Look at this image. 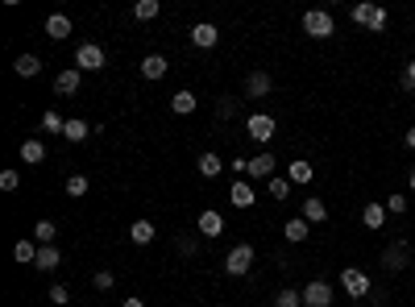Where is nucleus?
Returning a JSON list of instances; mask_svg holds the SVG:
<instances>
[{
  "instance_id": "obj_1",
  "label": "nucleus",
  "mask_w": 415,
  "mask_h": 307,
  "mask_svg": "<svg viewBox=\"0 0 415 307\" xmlns=\"http://www.w3.org/2000/svg\"><path fill=\"white\" fill-rule=\"evenodd\" d=\"M349 17H353V25H366L369 34H382V30L390 25V17H386V8H378V4H369V0H362V4H353V8H349Z\"/></svg>"
},
{
  "instance_id": "obj_2",
  "label": "nucleus",
  "mask_w": 415,
  "mask_h": 307,
  "mask_svg": "<svg viewBox=\"0 0 415 307\" xmlns=\"http://www.w3.org/2000/svg\"><path fill=\"white\" fill-rule=\"evenodd\" d=\"M253 258H258V254H253V245H245V241H241V245H232L229 258H225V274H232V278H245V274L253 270Z\"/></svg>"
},
{
  "instance_id": "obj_3",
  "label": "nucleus",
  "mask_w": 415,
  "mask_h": 307,
  "mask_svg": "<svg viewBox=\"0 0 415 307\" xmlns=\"http://www.w3.org/2000/svg\"><path fill=\"white\" fill-rule=\"evenodd\" d=\"M303 34H308V38H332V34H336L332 13H324V8H308V13H303Z\"/></svg>"
},
{
  "instance_id": "obj_4",
  "label": "nucleus",
  "mask_w": 415,
  "mask_h": 307,
  "mask_svg": "<svg viewBox=\"0 0 415 307\" xmlns=\"http://www.w3.org/2000/svg\"><path fill=\"white\" fill-rule=\"evenodd\" d=\"M75 67L79 71H104L108 67V54H104V46H95V42H84L79 50H75Z\"/></svg>"
},
{
  "instance_id": "obj_5",
  "label": "nucleus",
  "mask_w": 415,
  "mask_h": 307,
  "mask_svg": "<svg viewBox=\"0 0 415 307\" xmlns=\"http://www.w3.org/2000/svg\"><path fill=\"white\" fill-rule=\"evenodd\" d=\"M341 287L349 291V299H366L374 282H369L366 270H357V266H345V270H341Z\"/></svg>"
},
{
  "instance_id": "obj_6",
  "label": "nucleus",
  "mask_w": 415,
  "mask_h": 307,
  "mask_svg": "<svg viewBox=\"0 0 415 307\" xmlns=\"http://www.w3.org/2000/svg\"><path fill=\"white\" fill-rule=\"evenodd\" d=\"M275 129H278V121L270 117V112H253V117L245 121V133H249L253 141H262V145H266V141L275 137Z\"/></svg>"
},
{
  "instance_id": "obj_7",
  "label": "nucleus",
  "mask_w": 415,
  "mask_h": 307,
  "mask_svg": "<svg viewBox=\"0 0 415 307\" xmlns=\"http://www.w3.org/2000/svg\"><path fill=\"white\" fill-rule=\"evenodd\" d=\"M303 307H332V287L324 278H312L303 287Z\"/></svg>"
},
{
  "instance_id": "obj_8",
  "label": "nucleus",
  "mask_w": 415,
  "mask_h": 307,
  "mask_svg": "<svg viewBox=\"0 0 415 307\" xmlns=\"http://www.w3.org/2000/svg\"><path fill=\"white\" fill-rule=\"evenodd\" d=\"M275 166H278V158L270 154V150H262L258 158H249V171H245V178H253V183H258V178H266V183H270V178H275Z\"/></svg>"
},
{
  "instance_id": "obj_9",
  "label": "nucleus",
  "mask_w": 415,
  "mask_h": 307,
  "mask_svg": "<svg viewBox=\"0 0 415 307\" xmlns=\"http://www.w3.org/2000/svg\"><path fill=\"white\" fill-rule=\"evenodd\" d=\"M79 84H84V71H79V67H67V71L54 75V96H75Z\"/></svg>"
},
{
  "instance_id": "obj_10",
  "label": "nucleus",
  "mask_w": 415,
  "mask_h": 307,
  "mask_svg": "<svg viewBox=\"0 0 415 307\" xmlns=\"http://www.w3.org/2000/svg\"><path fill=\"white\" fill-rule=\"evenodd\" d=\"M407 262H411V249H407V241H390V249L382 254V266L399 274V270H407Z\"/></svg>"
},
{
  "instance_id": "obj_11",
  "label": "nucleus",
  "mask_w": 415,
  "mask_h": 307,
  "mask_svg": "<svg viewBox=\"0 0 415 307\" xmlns=\"http://www.w3.org/2000/svg\"><path fill=\"white\" fill-rule=\"evenodd\" d=\"M229 200H232V208H253V204H258V191H253L249 178H237L232 191H229Z\"/></svg>"
},
{
  "instance_id": "obj_12",
  "label": "nucleus",
  "mask_w": 415,
  "mask_h": 307,
  "mask_svg": "<svg viewBox=\"0 0 415 307\" xmlns=\"http://www.w3.org/2000/svg\"><path fill=\"white\" fill-rule=\"evenodd\" d=\"M195 233H199V237H220V233H225V220H220V212L204 208V212H199V220H195Z\"/></svg>"
},
{
  "instance_id": "obj_13",
  "label": "nucleus",
  "mask_w": 415,
  "mask_h": 307,
  "mask_svg": "<svg viewBox=\"0 0 415 307\" xmlns=\"http://www.w3.org/2000/svg\"><path fill=\"white\" fill-rule=\"evenodd\" d=\"M21 162H25V166L46 162V141H42V137H25V141H21Z\"/></svg>"
},
{
  "instance_id": "obj_14",
  "label": "nucleus",
  "mask_w": 415,
  "mask_h": 307,
  "mask_svg": "<svg viewBox=\"0 0 415 307\" xmlns=\"http://www.w3.org/2000/svg\"><path fill=\"white\" fill-rule=\"evenodd\" d=\"M191 42L199 46V50H212V46L220 42V30L208 25V21H199V25H191Z\"/></svg>"
},
{
  "instance_id": "obj_15",
  "label": "nucleus",
  "mask_w": 415,
  "mask_h": 307,
  "mask_svg": "<svg viewBox=\"0 0 415 307\" xmlns=\"http://www.w3.org/2000/svg\"><path fill=\"white\" fill-rule=\"evenodd\" d=\"M299 216L308 220V224H324V220H328V204L316 200V195H308V200L299 204Z\"/></svg>"
},
{
  "instance_id": "obj_16",
  "label": "nucleus",
  "mask_w": 415,
  "mask_h": 307,
  "mask_svg": "<svg viewBox=\"0 0 415 307\" xmlns=\"http://www.w3.org/2000/svg\"><path fill=\"white\" fill-rule=\"evenodd\" d=\"M270 88H275V79H270L266 71H253V75L245 79V96H249V100H262V96H270Z\"/></svg>"
},
{
  "instance_id": "obj_17",
  "label": "nucleus",
  "mask_w": 415,
  "mask_h": 307,
  "mask_svg": "<svg viewBox=\"0 0 415 307\" xmlns=\"http://www.w3.org/2000/svg\"><path fill=\"white\" fill-rule=\"evenodd\" d=\"M46 38H54V42L71 38V17H67V13H50L46 17Z\"/></svg>"
},
{
  "instance_id": "obj_18",
  "label": "nucleus",
  "mask_w": 415,
  "mask_h": 307,
  "mask_svg": "<svg viewBox=\"0 0 415 307\" xmlns=\"http://www.w3.org/2000/svg\"><path fill=\"white\" fill-rule=\"evenodd\" d=\"M362 224H366L369 233H378V228L386 224V204H382V200H374V204H366V208H362Z\"/></svg>"
},
{
  "instance_id": "obj_19",
  "label": "nucleus",
  "mask_w": 415,
  "mask_h": 307,
  "mask_svg": "<svg viewBox=\"0 0 415 307\" xmlns=\"http://www.w3.org/2000/svg\"><path fill=\"white\" fill-rule=\"evenodd\" d=\"M166 71H171V63H166L162 54H145V58H141V79H162Z\"/></svg>"
},
{
  "instance_id": "obj_20",
  "label": "nucleus",
  "mask_w": 415,
  "mask_h": 307,
  "mask_svg": "<svg viewBox=\"0 0 415 307\" xmlns=\"http://www.w3.org/2000/svg\"><path fill=\"white\" fill-rule=\"evenodd\" d=\"M286 178H291V183H299V187H308V183L316 178V171H312V162H308V158H295V162L286 166Z\"/></svg>"
},
{
  "instance_id": "obj_21",
  "label": "nucleus",
  "mask_w": 415,
  "mask_h": 307,
  "mask_svg": "<svg viewBox=\"0 0 415 307\" xmlns=\"http://www.w3.org/2000/svg\"><path fill=\"white\" fill-rule=\"evenodd\" d=\"M195 166H199V175H204V178H216L220 171H225V158H220V154H212V150H204Z\"/></svg>"
},
{
  "instance_id": "obj_22",
  "label": "nucleus",
  "mask_w": 415,
  "mask_h": 307,
  "mask_svg": "<svg viewBox=\"0 0 415 307\" xmlns=\"http://www.w3.org/2000/svg\"><path fill=\"white\" fill-rule=\"evenodd\" d=\"M38 254H42V245L34 241V237H25V241H17V249H13V258L21 266H34L38 262Z\"/></svg>"
},
{
  "instance_id": "obj_23",
  "label": "nucleus",
  "mask_w": 415,
  "mask_h": 307,
  "mask_svg": "<svg viewBox=\"0 0 415 307\" xmlns=\"http://www.w3.org/2000/svg\"><path fill=\"white\" fill-rule=\"evenodd\" d=\"M62 266V254H58V245H42V254H38V262H34V270H42V274H50V270H58Z\"/></svg>"
},
{
  "instance_id": "obj_24",
  "label": "nucleus",
  "mask_w": 415,
  "mask_h": 307,
  "mask_svg": "<svg viewBox=\"0 0 415 307\" xmlns=\"http://www.w3.org/2000/svg\"><path fill=\"white\" fill-rule=\"evenodd\" d=\"M282 233H286V241H295V245H299V241H308V237H312V224H308L303 216H291Z\"/></svg>"
},
{
  "instance_id": "obj_25",
  "label": "nucleus",
  "mask_w": 415,
  "mask_h": 307,
  "mask_svg": "<svg viewBox=\"0 0 415 307\" xmlns=\"http://www.w3.org/2000/svg\"><path fill=\"white\" fill-rule=\"evenodd\" d=\"M13 71H17L21 79H34V75L42 71V58H38V54H21V58L13 63Z\"/></svg>"
},
{
  "instance_id": "obj_26",
  "label": "nucleus",
  "mask_w": 415,
  "mask_h": 307,
  "mask_svg": "<svg viewBox=\"0 0 415 307\" xmlns=\"http://www.w3.org/2000/svg\"><path fill=\"white\" fill-rule=\"evenodd\" d=\"M129 237H133V245H150V241L158 237V228H154L150 220H133V224H129Z\"/></svg>"
},
{
  "instance_id": "obj_27",
  "label": "nucleus",
  "mask_w": 415,
  "mask_h": 307,
  "mask_svg": "<svg viewBox=\"0 0 415 307\" xmlns=\"http://www.w3.org/2000/svg\"><path fill=\"white\" fill-rule=\"evenodd\" d=\"M88 121H79V117H71V121H67V129H62V137H67V141H71V145H79V141H88Z\"/></svg>"
},
{
  "instance_id": "obj_28",
  "label": "nucleus",
  "mask_w": 415,
  "mask_h": 307,
  "mask_svg": "<svg viewBox=\"0 0 415 307\" xmlns=\"http://www.w3.org/2000/svg\"><path fill=\"white\" fill-rule=\"evenodd\" d=\"M195 104H199V100H195V91H175V96H171V108H175L179 117L195 112Z\"/></svg>"
},
{
  "instance_id": "obj_29",
  "label": "nucleus",
  "mask_w": 415,
  "mask_h": 307,
  "mask_svg": "<svg viewBox=\"0 0 415 307\" xmlns=\"http://www.w3.org/2000/svg\"><path fill=\"white\" fill-rule=\"evenodd\" d=\"M34 241H38V245H54V241H58L54 220H38V224H34Z\"/></svg>"
},
{
  "instance_id": "obj_30",
  "label": "nucleus",
  "mask_w": 415,
  "mask_h": 307,
  "mask_svg": "<svg viewBox=\"0 0 415 307\" xmlns=\"http://www.w3.org/2000/svg\"><path fill=\"white\" fill-rule=\"evenodd\" d=\"M275 307H303V291H295V287L278 291V295H275Z\"/></svg>"
},
{
  "instance_id": "obj_31",
  "label": "nucleus",
  "mask_w": 415,
  "mask_h": 307,
  "mask_svg": "<svg viewBox=\"0 0 415 307\" xmlns=\"http://www.w3.org/2000/svg\"><path fill=\"white\" fill-rule=\"evenodd\" d=\"M158 13H162L158 0H138V4H133V17H138V21H154Z\"/></svg>"
},
{
  "instance_id": "obj_32",
  "label": "nucleus",
  "mask_w": 415,
  "mask_h": 307,
  "mask_svg": "<svg viewBox=\"0 0 415 307\" xmlns=\"http://www.w3.org/2000/svg\"><path fill=\"white\" fill-rule=\"evenodd\" d=\"M386 204V212H395V216H403L411 204H407V195H399V191H390V200H382Z\"/></svg>"
},
{
  "instance_id": "obj_33",
  "label": "nucleus",
  "mask_w": 415,
  "mask_h": 307,
  "mask_svg": "<svg viewBox=\"0 0 415 307\" xmlns=\"http://www.w3.org/2000/svg\"><path fill=\"white\" fill-rule=\"evenodd\" d=\"M266 187H270V195H275V200H286V195H291V178H282V175H275Z\"/></svg>"
},
{
  "instance_id": "obj_34",
  "label": "nucleus",
  "mask_w": 415,
  "mask_h": 307,
  "mask_svg": "<svg viewBox=\"0 0 415 307\" xmlns=\"http://www.w3.org/2000/svg\"><path fill=\"white\" fill-rule=\"evenodd\" d=\"M232 117H237V100H229V96L216 100V121H232Z\"/></svg>"
},
{
  "instance_id": "obj_35",
  "label": "nucleus",
  "mask_w": 415,
  "mask_h": 307,
  "mask_svg": "<svg viewBox=\"0 0 415 307\" xmlns=\"http://www.w3.org/2000/svg\"><path fill=\"white\" fill-rule=\"evenodd\" d=\"M42 129H46V133H62V129H67V121H62L58 112H42Z\"/></svg>"
},
{
  "instance_id": "obj_36",
  "label": "nucleus",
  "mask_w": 415,
  "mask_h": 307,
  "mask_svg": "<svg viewBox=\"0 0 415 307\" xmlns=\"http://www.w3.org/2000/svg\"><path fill=\"white\" fill-rule=\"evenodd\" d=\"M175 249H179L183 258H195V254H199V241H195V237H179V241H175Z\"/></svg>"
},
{
  "instance_id": "obj_37",
  "label": "nucleus",
  "mask_w": 415,
  "mask_h": 307,
  "mask_svg": "<svg viewBox=\"0 0 415 307\" xmlns=\"http://www.w3.org/2000/svg\"><path fill=\"white\" fill-rule=\"evenodd\" d=\"M46 299H50V303H58V307H62V303H71V291H67L62 282H54V287H50V295H46Z\"/></svg>"
},
{
  "instance_id": "obj_38",
  "label": "nucleus",
  "mask_w": 415,
  "mask_h": 307,
  "mask_svg": "<svg viewBox=\"0 0 415 307\" xmlns=\"http://www.w3.org/2000/svg\"><path fill=\"white\" fill-rule=\"evenodd\" d=\"M67 195H88V178L71 175V178H67Z\"/></svg>"
},
{
  "instance_id": "obj_39",
  "label": "nucleus",
  "mask_w": 415,
  "mask_h": 307,
  "mask_svg": "<svg viewBox=\"0 0 415 307\" xmlns=\"http://www.w3.org/2000/svg\"><path fill=\"white\" fill-rule=\"evenodd\" d=\"M399 88H403V91H415V58L403 67V75H399Z\"/></svg>"
},
{
  "instance_id": "obj_40",
  "label": "nucleus",
  "mask_w": 415,
  "mask_h": 307,
  "mask_svg": "<svg viewBox=\"0 0 415 307\" xmlns=\"http://www.w3.org/2000/svg\"><path fill=\"white\" fill-rule=\"evenodd\" d=\"M95 291H112V287H117V278H112V274H108V270H95Z\"/></svg>"
},
{
  "instance_id": "obj_41",
  "label": "nucleus",
  "mask_w": 415,
  "mask_h": 307,
  "mask_svg": "<svg viewBox=\"0 0 415 307\" xmlns=\"http://www.w3.org/2000/svg\"><path fill=\"white\" fill-rule=\"evenodd\" d=\"M17 187H21V175H17V171H4V175H0V191H17Z\"/></svg>"
},
{
  "instance_id": "obj_42",
  "label": "nucleus",
  "mask_w": 415,
  "mask_h": 307,
  "mask_svg": "<svg viewBox=\"0 0 415 307\" xmlns=\"http://www.w3.org/2000/svg\"><path fill=\"white\" fill-rule=\"evenodd\" d=\"M229 166H232V171H237V175H245V171H249V158H232Z\"/></svg>"
},
{
  "instance_id": "obj_43",
  "label": "nucleus",
  "mask_w": 415,
  "mask_h": 307,
  "mask_svg": "<svg viewBox=\"0 0 415 307\" xmlns=\"http://www.w3.org/2000/svg\"><path fill=\"white\" fill-rule=\"evenodd\" d=\"M403 141H407V150H415V125L407 129V137H403Z\"/></svg>"
},
{
  "instance_id": "obj_44",
  "label": "nucleus",
  "mask_w": 415,
  "mask_h": 307,
  "mask_svg": "<svg viewBox=\"0 0 415 307\" xmlns=\"http://www.w3.org/2000/svg\"><path fill=\"white\" fill-rule=\"evenodd\" d=\"M125 307H145V303H141V299H125Z\"/></svg>"
},
{
  "instance_id": "obj_45",
  "label": "nucleus",
  "mask_w": 415,
  "mask_h": 307,
  "mask_svg": "<svg viewBox=\"0 0 415 307\" xmlns=\"http://www.w3.org/2000/svg\"><path fill=\"white\" fill-rule=\"evenodd\" d=\"M407 187H411V191H415V171H411V175H407Z\"/></svg>"
}]
</instances>
